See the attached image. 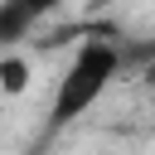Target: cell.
Listing matches in <instances>:
<instances>
[{
	"instance_id": "6da1fadb",
	"label": "cell",
	"mask_w": 155,
	"mask_h": 155,
	"mask_svg": "<svg viewBox=\"0 0 155 155\" xmlns=\"http://www.w3.org/2000/svg\"><path fill=\"white\" fill-rule=\"evenodd\" d=\"M126 73V58H121V34H87L78 44V53L68 58L58 87H53V102H48V136L53 131H68L73 121H82L102 97L107 87Z\"/></svg>"
},
{
	"instance_id": "277c9868",
	"label": "cell",
	"mask_w": 155,
	"mask_h": 155,
	"mask_svg": "<svg viewBox=\"0 0 155 155\" xmlns=\"http://www.w3.org/2000/svg\"><path fill=\"white\" fill-rule=\"evenodd\" d=\"M136 73H140V82H145V87H150V92H155V58H145V63H140V68H136Z\"/></svg>"
},
{
	"instance_id": "3957f363",
	"label": "cell",
	"mask_w": 155,
	"mask_h": 155,
	"mask_svg": "<svg viewBox=\"0 0 155 155\" xmlns=\"http://www.w3.org/2000/svg\"><path fill=\"white\" fill-rule=\"evenodd\" d=\"M29 78H34V68L24 53H0V92L5 97H19L29 87Z\"/></svg>"
},
{
	"instance_id": "7a4b0ae2",
	"label": "cell",
	"mask_w": 155,
	"mask_h": 155,
	"mask_svg": "<svg viewBox=\"0 0 155 155\" xmlns=\"http://www.w3.org/2000/svg\"><path fill=\"white\" fill-rule=\"evenodd\" d=\"M63 0H0V48L29 44V34L58 10Z\"/></svg>"
}]
</instances>
